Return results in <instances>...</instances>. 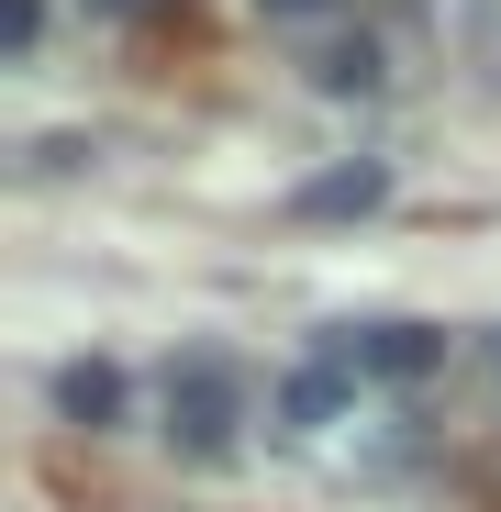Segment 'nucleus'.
Masks as SVG:
<instances>
[{"label":"nucleus","mask_w":501,"mask_h":512,"mask_svg":"<svg viewBox=\"0 0 501 512\" xmlns=\"http://www.w3.org/2000/svg\"><path fill=\"white\" fill-rule=\"evenodd\" d=\"M90 12H156V0H90Z\"/></svg>","instance_id":"nucleus-10"},{"label":"nucleus","mask_w":501,"mask_h":512,"mask_svg":"<svg viewBox=\"0 0 501 512\" xmlns=\"http://www.w3.org/2000/svg\"><path fill=\"white\" fill-rule=\"evenodd\" d=\"M34 45H45V0H0V56L23 67Z\"/></svg>","instance_id":"nucleus-7"},{"label":"nucleus","mask_w":501,"mask_h":512,"mask_svg":"<svg viewBox=\"0 0 501 512\" xmlns=\"http://www.w3.org/2000/svg\"><path fill=\"white\" fill-rule=\"evenodd\" d=\"M379 201H390V167L379 156H334V167H312V179L290 190V223H357Z\"/></svg>","instance_id":"nucleus-3"},{"label":"nucleus","mask_w":501,"mask_h":512,"mask_svg":"<svg viewBox=\"0 0 501 512\" xmlns=\"http://www.w3.org/2000/svg\"><path fill=\"white\" fill-rule=\"evenodd\" d=\"M268 23H323V12H346V0H257Z\"/></svg>","instance_id":"nucleus-9"},{"label":"nucleus","mask_w":501,"mask_h":512,"mask_svg":"<svg viewBox=\"0 0 501 512\" xmlns=\"http://www.w3.org/2000/svg\"><path fill=\"white\" fill-rule=\"evenodd\" d=\"M234 423H245V379H234V357H179V368H167V435H179L190 457H223Z\"/></svg>","instance_id":"nucleus-1"},{"label":"nucleus","mask_w":501,"mask_h":512,"mask_svg":"<svg viewBox=\"0 0 501 512\" xmlns=\"http://www.w3.org/2000/svg\"><path fill=\"white\" fill-rule=\"evenodd\" d=\"M90 156H101L90 134H45V145H34V167H45V179H67V167H90Z\"/></svg>","instance_id":"nucleus-8"},{"label":"nucleus","mask_w":501,"mask_h":512,"mask_svg":"<svg viewBox=\"0 0 501 512\" xmlns=\"http://www.w3.org/2000/svg\"><path fill=\"white\" fill-rule=\"evenodd\" d=\"M56 412L78 423V435H112V423H123V368L112 357H67L56 368Z\"/></svg>","instance_id":"nucleus-5"},{"label":"nucleus","mask_w":501,"mask_h":512,"mask_svg":"<svg viewBox=\"0 0 501 512\" xmlns=\"http://www.w3.org/2000/svg\"><path fill=\"white\" fill-rule=\"evenodd\" d=\"M312 357L357 368V379H435L446 368V334L435 323H334V334H312Z\"/></svg>","instance_id":"nucleus-2"},{"label":"nucleus","mask_w":501,"mask_h":512,"mask_svg":"<svg viewBox=\"0 0 501 512\" xmlns=\"http://www.w3.org/2000/svg\"><path fill=\"white\" fill-rule=\"evenodd\" d=\"M346 401H357V368H334V357H301V368L279 379V423H290V435L346 423Z\"/></svg>","instance_id":"nucleus-4"},{"label":"nucleus","mask_w":501,"mask_h":512,"mask_svg":"<svg viewBox=\"0 0 501 512\" xmlns=\"http://www.w3.org/2000/svg\"><path fill=\"white\" fill-rule=\"evenodd\" d=\"M312 90H334V101H346V90H379V45H368V34L323 45V56H312Z\"/></svg>","instance_id":"nucleus-6"}]
</instances>
